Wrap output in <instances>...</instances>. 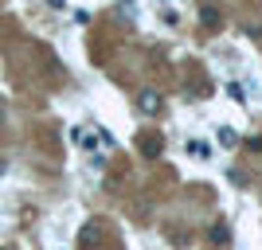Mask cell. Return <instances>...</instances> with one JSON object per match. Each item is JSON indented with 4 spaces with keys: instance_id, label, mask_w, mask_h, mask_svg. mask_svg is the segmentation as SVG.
I'll return each instance as SVG.
<instances>
[{
    "instance_id": "obj_7",
    "label": "cell",
    "mask_w": 262,
    "mask_h": 250,
    "mask_svg": "<svg viewBox=\"0 0 262 250\" xmlns=\"http://www.w3.org/2000/svg\"><path fill=\"white\" fill-rule=\"evenodd\" d=\"M211 242H227V227H215V231H211Z\"/></svg>"
},
{
    "instance_id": "obj_3",
    "label": "cell",
    "mask_w": 262,
    "mask_h": 250,
    "mask_svg": "<svg viewBox=\"0 0 262 250\" xmlns=\"http://www.w3.org/2000/svg\"><path fill=\"white\" fill-rule=\"evenodd\" d=\"M137 109L153 118V113H161V98H157V94H141V102H137Z\"/></svg>"
},
{
    "instance_id": "obj_4",
    "label": "cell",
    "mask_w": 262,
    "mask_h": 250,
    "mask_svg": "<svg viewBox=\"0 0 262 250\" xmlns=\"http://www.w3.org/2000/svg\"><path fill=\"white\" fill-rule=\"evenodd\" d=\"M200 20L208 24V28H219V12L215 8H200Z\"/></svg>"
},
{
    "instance_id": "obj_5",
    "label": "cell",
    "mask_w": 262,
    "mask_h": 250,
    "mask_svg": "<svg viewBox=\"0 0 262 250\" xmlns=\"http://www.w3.org/2000/svg\"><path fill=\"white\" fill-rule=\"evenodd\" d=\"M219 141L227 145V149H235V129H227V125H219Z\"/></svg>"
},
{
    "instance_id": "obj_2",
    "label": "cell",
    "mask_w": 262,
    "mask_h": 250,
    "mask_svg": "<svg viewBox=\"0 0 262 250\" xmlns=\"http://www.w3.org/2000/svg\"><path fill=\"white\" fill-rule=\"evenodd\" d=\"M78 242H82V250H94L102 242V231H98V223H86L82 227V235H78Z\"/></svg>"
},
{
    "instance_id": "obj_1",
    "label": "cell",
    "mask_w": 262,
    "mask_h": 250,
    "mask_svg": "<svg viewBox=\"0 0 262 250\" xmlns=\"http://www.w3.org/2000/svg\"><path fill=\"white\" fill-rule=\"evenodd\" d=\"M137 149H141L145 156H149V161H157V156L164 152V141H161V133H141V137H137Z\"/></svg>"
},
{
    "instance_id": "obj_6",
    "label": "cell",
    "mask_w": 262,
    "mask_h": 250,
    "mask_svg": "<svg viewBox=\"0 0 262 250\" xmlns=\"http://www.w3.org/2000/svg\"><path fill=\"white\" fill-rule=\"evenodd\" d=\"M227 94H231V98H235V102H247V90H243L239 82H231V86H227Z\"/></svg>"
}]
</instances>
